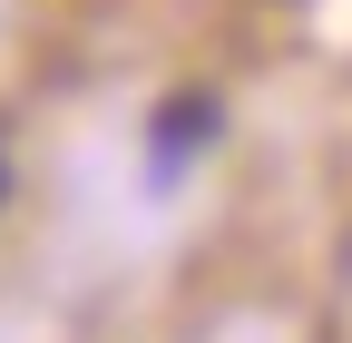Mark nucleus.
Instances as JSON below:
<instances>
[{
    "mask_svg": "<svg viewBox=\"0 0 352 343\" xmlns=\"http://www.w3.org/2000/svg\"><path fill=\"white\" fill-rule=\"evenodd\" d=\"M226 147V98H206V89H176L157 118H147V187H186L196 167Z\"/></svg>",
    "mask_w": 352,
    "mask_h": 343,
    "instance_id": "nucleus-1",
    "label": "nucleus"
}]
</instances>
